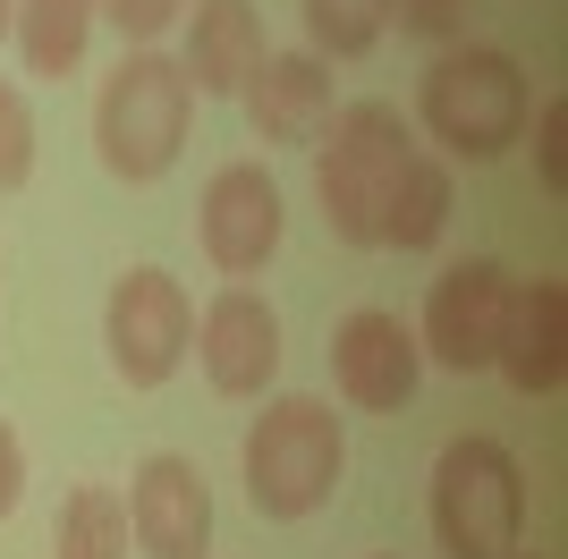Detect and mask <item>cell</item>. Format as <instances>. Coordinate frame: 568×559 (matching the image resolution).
Masks as SVG:
<instances>
[{"instance_id": "6da1fadb", "label": "cell", "mask_w": 568, "mask_h": 559, "mask_svg": "<svg viewBox=\"0 0 568 559\" xmlns=\"http://www.w3.org/2000/svg\"><path fill=\"white\" fill-rule=\"evenodd\" d=\"M237 466H246V500H255V517L297 526V517H314L339 491V475H348V424L332 416V398L288 390V398H272V407L246 424Z\"/></svg>"}, {"instance_id": "7a4b0ae2", "label": "cell", "mask_w": 568, "mask_h": 559, "mask_svg": "<svg viewBox=\"0 0 568 559\" xmlns=\"http://www.w3.org/2000/svg\"><path fill=\"white\" fill-rule=\"evenodd\" d=\"M526 111H535V85H526L518 51L493 43H450L416 85V128L450 162H500L526 136Z\"/></svg>"}, {"instance_id": "3957f363", "label": "cell", "mask_w": 568, "mask_h": 559, "mask_svg": "<svg viewBox=\"0 0 568 559\" xmlns=\"http://www.w3.org/2000/svg\"><path fill=\"white\" fill-rule=\"evenodd\" d=\"M187 128H195L187 69H179L162 43L119 51V69L102 77V93H94V153H102V170L128 179V186L162 179V170L187 153Z\"/></svg>"}, {"instance_id": "277c9868", "label": "cell", "mask_w": 568, "mask_h": 559, "mask_svg": "<svg viewBox=\"0 0 568 559\" xmlns=\"http://www.w3.org/2000/svg\"><path fill=\"white\" fill-rule=\"evenodd\" d=\"M416 153L399 102H339L332 128L314 136V204L332 221L339 246H382V195Z\"/></svg>"}, {"instance_id": "5b68a950", "label": "cell", "mask_w": 568, "mask_h": 559, "mask_svg": "<svg viewBox=\"0 0 568 559\" xmlns=\"http://www.w3.org/2000/svg\"><path fill=\"white\" fill-rule=\"evenodd\" d=\"M433 535L450 559H518L526 551V466L493 433H458L433 458Z\"/></svg>"}, {"instance_id": "8992f818", "label": "cell", "mask_w": 568, "mask_h": 559, "mask_svg": "<svg viewBox=\"0 0 568 559\" xmlns=\"http://www.w3.org/2000/svg\"><path fill=\"white\" fill-rule=\"evenodd\" d=\"M102 348H111V365H119L128 390H162L170 373L187 365V348H195V305H187V288H179L162 263L119 272L111 280V305H102Z\"/></svg>"}, {"instance_id": "52a82bcc", "label": "cell", "mask_w": 568, "mask_h": 559, "mask_svg": "<svg viewBox=\"0 0 568 559\" xmlns=\"http://www.w3.org/2000/svg\"><path fill=\"white\" fill-rule=\"evenodd\" d=\"M509 288L518 272L493 255H458L442 263V280L425 288V331L416 348L450 373H493V348H500V323H509Z\"/></svg>"}, {"instance_id": "ba28073f", "label": "cell", "mask_w": 568, "mask_h": 559, "mask_svg": "<svg viewBox=\"0 0 568 559\" xmlns=\"http://www.w3.org/2000/svg\"><path fill=\"white\" fill-rule=\"evenodd\" d=\"M281 230H288V195H281L272 170H263V162L213 170L204 204H195V237H204V263H213L221 280L263 272V263L281 255Z\"/></svg>"}, {"instance_id": "9c48e42d", "label": "cell", "mask_w": 568, "mask_h": 559, "mask_svg": "<svg viewBox=\"0 0 568 559\" xmlns=\"http://www.w3.org/2000/svg\"><path fill=\"white\" fill-rule=\"evenodd\" d=\"M195 365L213 382L221 398H263L272 390V373H281V314L263 288L230 280L204 314H195Z\"/></svg>"}, {"instance_id": "30bf717a", "label": "cell", "mask_w": 568, "mask_h": 559, "mask_svg": "<svg viewBox=\"0 0 568 559\" xmlns=\"http://www.w3.org/2000/svg\"><path fill=\"white\" fill-rule=\"evenodd\" d=\"M128 542L144 559H213V491L195 475V458L153 449L128 484Z\"/></svg>"}, {"instance_id": "8fae6325", "label": "cell", "mask_w": 568, "mask_h": 559, "mask_svg": "<svg viewBox=\"0 0 568 559\" xmlns=\"http://www.w3.org/2000/svg\"><path fill=\"white\" fill-rule=\"evenodd\" d=\"M332 382L365 416H399L407 398H416V382H425V348H416V331H407L399 314L356 305L348 323L332 331Z\"/></svg>"}, {"instance_id": "7c38bea8", "label": "cell", "mask_w": 568, "mask_h": 559, "mask_svg": "<svg viewBox=\"0 0 568 559\" xmlns=\"http://www.w3.org/2000/svg\"><path fill=\"white\" fill-rule=\"evenodd\" d=\"M237 102H246V128L263 144H314L339 111L332 60H314V51H263V69L237 85Z\"/></svg>"}, {"instance_id": "4fadbf2b", "label": "cell", "mask_w": 568, "mask_h": 559, "mask_svg": "<svg viewBox=\"0 0 568 559\" xmlns=\"http://www.w3.org/2000/svg\"><path fill=\"white\" fill-rule=\"evenodd\" d=\"M493 373L518 398H551L568 382V288L560 280H518L509 288V323H500Z\"/></svg>"}, {"instance_id": "5bb4252c", "label": "cell", "mask_w": 568, "mask_h": 559, "mask_svg": "<svg viewBox=\"0 0 568 559\" xmlns=\"http://www.w3.org/2000/svg\"><path fill=\"white\" fill-rule=\"evenodd\" d=\"M263 9L255 0H195L187 9V51H179V69H187L195 93H237L246 77L263 69Z\"/></svg>"}, {"instance_id": "9a60e30c", "label": "cell", "mask_w": 568, "mask_h": 559, "mask_svg": "<svg viewBox=\"0 0 568 559\" xmlns=\"http://www.w3.org/2000/svg\"><path fill=\"white\" fill-rule=\"evenodd\" d=\"M442 230H450V162L416 144L390 179V195H382V246L425 255V246H442Z\"/></svg>"}, {"instance_id": "2e32d148", "label": "cell", "mask_w": 568, "mask_h": 559, "mask_svg": "<svg viewBox=\"0 0 568 559\" xmlns=\"http://www.w3.org/2000/svg\"><path fill=\"white\" fill-rule=\"evenodd\" d=\"M94 18L102 0H18V60L26 77H77V60H85V43H94Z\"/></svg>"}, {"instance_id": "e0dca14e", "label": "cell", "mask_w": 568, "mask_h": 559, "mask_svg": "<svg viewBox=\"0 0 568 559\" xmlns=\"http://www.w3.org/2000/svg\"><path fill=\"white\" fill-rule=\"evenodd\" d=\"M51 551L60 559H128V500L111 484H77L51 517Z\"/></svg>"}, {"instance_id": "ac0fdd59", "label": "cell", "mask_w": 568, "mask_h": 559, "mask_svg": "<svg viewBox=\"0 0 568 559\" xmlns=\"http://www.w3.org/2000/svg\"><path fill=\"white\" fill-rule=\"evenodd\" d=\"M314 60H365L390 34V0H297Z\"/></svg>"}, {"instance_id": "d6986e66", "label": "cell", "mask_w": 568, "mask_h": 559, "mask_svg": "<svg viewBox=\"0 0 568 559\" xmlns=\"http://www.w3.org/2000/svg\"><path fill=\"white\" fill-rule=\"evenodd\" d=\"M34 179V111H26V93L0 77V195H18Z\"/></svg>"}, {"instance_id": "ffe728a7", "label": "cell", "mask_w": 568, "mask_h": 559, "mask_svg": "<svg viewBox=\"0 0 568 559\" xmlns=\"http://www.w3.org/2000/svg\"><path fill=\"white\" fill-rule=\"evenodd\" d=\"M102 18L119 26V43H128V51H144V43H162L170 26L187 18V0H102Z\"/></svg>"}, {"instance_id": "44dd1931", "label": "cell", "mask_w": 568, "mask_h": 559, "mask_svg": "<svg viewBox=\"0 0 568 559\" xmlns=\"http://www.w3.org/2000/svg\"><path fill=\"white\" fill-rule=\"evenodd\" d=\"M390 18H399V34H416V43H458L475 18V0H390Z\"/></svg>"}, {"instance_id": "7402d4cb", "label": "cell", "mask_w": 568, "mask_h": 559, "mask_svg": "<svg viewBox=\"0 0 568 559\" xmlns=\"http://www.w3.org/2000/svg\"><path fill=\"white\" fill-rule=\"evenodd\" d=\"M526 119H535V170H544V186H551V195H568V144H560L568 136V102H560V93H544Z\"/></svg>"}, {"instance_id": "603a6c76", "label": "cell", "mask_w": 568, "mask_h": 559, "mask_svg": "<svg viewBox=\"0 0 568 559\" xmlns=\"http://www.w3.org/2000/svg\"><path fill=\"white\" fill-rule=\"evenodd\" d=\"M18 500H26V449H18V433L0 424V517L18 509Z\"/></svg>"}, {"instance_id": "cb8c5ba5", "label": "cell", "mask_w": 568, "mask_h": 559, "mask_svg": "<svg viewBox=\"0 0 568 559\" xmlns=\"http://www.w3.org/2000/svg\"><path fill=\"white\" fill-rule=\"evenodd\" d=\"M9 26H18V0H0V43H9Z\"/></svg>"}, {"instance_id": "d4e9b609", "label": "cell", "mask_w": 568, "mask_h": 559, "mask_svg": "<svg viewBox=\"0 0 568 559\" xmlns=\"http://www.w3.org/2000/svg\"><path fill=\"white\" fill-rule=\"evenodd\" d=\"M518 559H526V551H518Z\"/></svg>"}]
</instances>
